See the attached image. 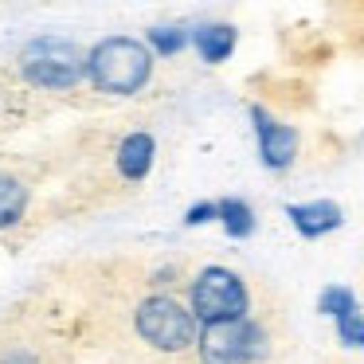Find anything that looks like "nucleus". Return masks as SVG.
<instances>
[{
  "instance_id": "nucleus-13",
  "label": "nucleus",
  "mask_w": 364,
  "mask_h": 364,
  "mask_svg": "<svg viewBox=\"0 0 364 364\" xmlns=\"http://www.w3.org/2000/svg\"><path fill=\"white\" fill-rule=\"evenodd\" d=\"M317 309H321L325 317H341V314H348V309H356V294L348 290V286H325L321 298H317Z\"/></svg>"
},
{
  "instance_id": "nucleus-3",
  "label": "nucleus",
  "mask_w": 364,
  "mask_h": 364,
  "mask_svg": "<svg viewBox=\"0 0 364 364\" xmlns=\"http://www.w3.org/2000/svg\"><path fill=\"white\" fill-rule=\"evenodd\" d=\"M184 306L196 317L200 329H208V325H231V321H243V317L255 314V290L239 270L212 262V267H200L188 278V301Z\"/></svg>"
},
{
  "instance_id": "nucleus-15",
  "label": "nucleus",
  "mask_w": 364,
  "mask_h": 364,
  "mask_svg": "<svg viewBox=\"0 0 364 364\" xmlns=\"http://www.w3.org/2000/svg\"><path fill=\"white\" fill-rule=\"evenodd\" d=\"M0 364H43V356L32 345H4L0 348Z\"/></svg>"
},
{
  "instance_id": "nucleus-6",
  "label": "nucleus",
  "mask_w": 364,
  "mask_h": 364,
  "mask_svg": "<svg viewBox=\"0 0 364 364\" xmlns=\"http://www.w3.org/2000/svg\"><path fill=\"white\" fill-rule=\"evenodd\" d=\"M251 122H255V137H259V157L270 173H286L298 157V129L286 126L282 118L267 110V106H251Z\"/></svg>"
},
{
  "instance_id": "nucleus-5",
  "label": "nucleus",
  "mask_w": 364,
  "mask_h": 364,
  "mask_svg": "<svg viewBox=\"0 0 364 364\" xmlns=\"http://www.w3.org/2000/svg\"><path fill=\"white\" fill-rule=\"evenodd\" d=\"M24 79L32 87L43 90H67L82 79V59L75 55L67 43H51V40H36L24 51V63H20Z\"/></svg>"
},
{
  "instance_id": "nucleus-9",
  "label": "nucleus",
  "mask_w": 364,
  "mask_h": 364,
  "mask_svg": "<svg viewBox=\"0 0 364 364\" xmlns=\"http://www.w3.org/2000/svg\"><path fill=\"white\" fill-rule=\"evenodd\" d=\"M153 157H157V141H153V134H145V129H137V134L122 137L118 145V173L126 176V181H145L153 168Z\"/></svg>"
},
{
  "instance_id": "nucleus-12",
  "label": "nucleus",
  "mask_w": 364,
  "mask_h": 364,
  "mask_svg": "<svg viewBox=\"0 0 364 364\" xmlns=\"http://www.w3.org/2000/svg\"><path fill=\"white\" fill-rule=\"evenodd\" d=\"M192 43V32L188 28H181V24H161V28H149V40H145V48L153 51V59H173V55H181L184 48Z\"/></svg>"
},
{
  "instance_id": "nucleus-11",
  "label": "nucleus",
  "mask_w": 364,
  "mask_h": 364,
  "mask_svg": "<svg viewBox=\"0 0 364 364\" xmlns=\"http://www.w3.org/2000/svg\"><path fill=\"white\" fill-rule=\"evenodd\" d=\"M215 220L223 223V231H228L231 239H247V235H255V228H259L255 208L247 204V200H239V196L215 200Z\"/></svg>"
},
{
  "instance_id": "nucleus-10",
  "label": "nucleus",
  "mask_w": 364,
  "mask_h": 364,
  "mask_svg": "<svg viewBox=\"0 0 364 364\" xmlns=\"http://www.w3.org/2000/svg\"><path fill=\"white\" fill-rule=\"evenodd\" d=\"M28 204H32V188L20 181L16 173L0 168V231H12L24 220Z\"/></svg>"
},
{
  "instance_id": "nucleus-7",
  "label": "nucleus",
  "mask_w": 364,
  "mask_h": 364,
  "mask_svg": "<svg viewBox=\"0 0 364 364\" xmlns=\"http://www.w3.org/2000/svg\"><path fill=\"white\" fill-rule=\"evenodd\" d=\"M286 220L294 223L301 239H321L329 231H337L345 223V208L337 200H309V204H290L286 208Z\"/></svg>"
},
{
  "instance_id": "nucleus-1",
  "label": "nucleus",
  "mask_w": 364,
  "mask_h": 364,
  "mask_svg": "<svg viewBox=\"0 0 364 364\" xmlns=\"http://www.w3.org/2000/svg\"><path fill=\"white\" fill-rule=\"evenodd\" d=\"M153 51L134 36H106L82 55V79L98 95L134 98L149 87L153 79Z\"/></svg>"
},
{
  "instance_id": "nucleus-2",
  "label": "nucleus",
  "mask_w": 364,
  "mask_h": 364,
  "mask_svg": "<svg viewBox=\"0 0 364 364\" xmlns=\"http://www.w3.org/2000/svg\"><path fill=\"white\" fill-rule=\"evenodd\" d=\"M129 329L145 348H153L157 356H184L196 348V317L188 314L176 294L168 290H153L129 309Z\"/></svg>"
},
{
  "instance_id": "nucleus-16",
  "label": "nucleus",
  "mask_w": 364,
  "mask_h": 364,
  "mask_svg": "<svg viewBox=\"0 0 364 364\" xmlns=\"http://www.w3.org/2000/svg\"><path fill=\"white\" fill-rule=\"evenodd\" d=\"M208 220H215V200H204V204L184 212V223H188V228H200V223H208Z\"/></svg>"
},
{
  "instance_id": "nucleus-14",
  "label": "nucleus",
  "mask_w": 364,
  "mask_h": 364,
  "mask_svg": "<svg viewBox=\"0 0 364 364\" xmlns=\"http://www.w3.org/2000/svg\"><path fill=\"white\" fill-rule=\"evenodd\" d=\"M333 325H337L341 345L360 348V353H364V314H360V306L348 309V314H341V317H333Z\"/></svg>"
},
{
  "instance_id": "nucleus-8",
  "label": "nucleus",
  "mask_w": 364,
  "mask_h": 364,
  "mask_svg": "<svg viewBox=\"0 0 364 364\" xmlns=\"http://www.w3.org/2000/svg\"><path fill=\"white\" fill-rule=\"evenodd\" d=\"M239 43V32L235 24H228V20H212V24H200L196 32H192V48H196V55L204 59V63H228L231 51H235Z\"/></svg>"
},
{
  "instance_id": "nucleus-4",
  "label": "nucleus",
  "mask_w": 364,
  "mask_h": 364,
  "mask_svg": "<svg viewBox=\"0 0 364 364\" xmlns=\"http://www.w3.org/2000/svg\"><path fill=\"white\" fill-rule=\"evenodd\" d=\"M192 353L200 364H267L274 353V329L259 314L231 325H208L196 333Z\"/></svg>"
}]
</instances>
